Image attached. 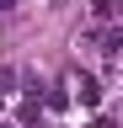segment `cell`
I'll list each match as a JSON object with an SVG mask.
<instances>
[{"label": "cell", "instance_id": "2", "mask_svg": "<svg viewBox=\"0 0 123 128\" xmlns=\"http://www.w3.org/2000/svg\"><path fill=\"white\" fill-rule=\"evenodd\" d=\"M91 16H96V22H112V16H118V0H91Z\"/></svg>", "mask_w": 123, "mask_h": 128}, {"label": "cell", "instance_id": "4", "mask_svg": "<svg viewBox=\"0 0 123 128\" xmlns=\"http://www.w3.org/2000/svg\"><path fill=\"white\" fill-rule=\"evenodd\" d=\"M0 128H16V123H0Z\"/></svg>", "mask_w": 123, "mask_h": 128}, {"label": "cell", "instance_id": "1", "mask_svg": "<svg viewBox=\"0 0 123 128\" xmlns=\"http://www.w3.org/2000/svg\"><path fill=\"white\" fill-rule=\"evenodd\" d=\"M70 91H75L80 107H96V102H102V86H96L91 75H70Z\"/></svg>", "mask_w": 123, "mask_h": 128}, {"label": "cell", "instance_id": "3", "mask_svg": "<svg viewBox=\"0 0 123 128\" xmlns=\"http://www.w3.org/2000/svg\"><path fill=\"white\" fill-rule=\"evenodd\" d=\"M91 128H112V118H96V123H91Z\"/></svg>", "mask_w": 123, "mask_h": 128}, {"label": "cell", "instance_id": "5", "mask_svg": "<svg viewBox=\"0 0 123 128\" xmlns=\"http://www.w3.org/2000/svg\"><path fill=\"white\" fill-rule=\"evenodd\" d=\"M0 6H11V0H0Z\"/></svg>", "mask_w": 123, "mask_h": 128}]
</instances>
